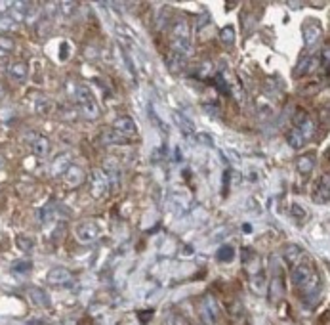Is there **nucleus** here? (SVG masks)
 <instances>
[{"instance_id": "1", "label": "nucleus", "mask_w": 330, "mask_h": 325, "mask_svg": "<svg viewBox=\"0 0 330 325\" xmlns=\"http://www.w3.org/2000/svg\"><path fill=\"white\" fill-rule=\"evenodd\" d=\"M170 38H172V52H178L181 56L191 54V34H189V25L183 17H178L172 23L170 29Z\"/></svg>"}, {"instance_id": "2", "label": "nucleus", "mask_w": 330, "mask_h": 325, "mask_svg": "<svg viewBox=\"0 0 330 325\" xmlns=\"http://www.w3.org/2000/svg\"><path fill=\"white\" fill-rule=\"evenodd\" d=\"M75 98H77L79 107H80V111L86 119H97L99 117V105H97L92 90L86 84H79L75 88Z\"/></svg>"}, {"instance_id": "3", "label": "nucleus", "mask_w": 330, "mask_h": 325, "mask_svg": "<svg viewBox=\"0 0 330 325\" xmlns=\"http://www.w3.org/2000/svg\"><path fill=\"white\" fill-rule=\"evenodd\" d=\"M25 140H27V144H29L31 151H32L36 157L44 159V157L48 155V151H50V140H48L46 136H42V134H38V132H27V134H25Z\"/></svg>"}, {"instance_id": "4", "label": "nucleus", "mask_w": 330, "mask_h": 325, "mask_svg": "<svg viewBox=\"0 0 330 325\" xmlns=\"http://www.w3.org/2000/svg\"><path fill=\"white\" fill-rule=\"evenodd\" d=\"M313 274V266L309 260H300L298 264L292 266V272H290V277H292V283L294 285H303Z\"/></svg>"}, {"instance_id": "5", "label": "nucleus", "mask_w": 330, "mask_h": 325, "mask_svg": "<svg viewBox=\"0 0 330 325\" xmlns=\"http://www.w3.org/2000/svg\"><path fill=\"white\" fill-rule=\"evenodd\" d=\"M313 203H317V205H327L330 201V176L329 174H323L321 176V180L317 182V186H315V190H313Z\"/></svg>"}, {"instance_id": "6", "label": "nucleus", "mask_w": 330, "mask_h": 325, "mask_svg": "<svg viewBox=\"0 0 330 325\" xmlns=\"http://www.w3.org/2000/svg\"><path fill=\"white\" fill-rule=\"evenodd\" d=\"M99 237V226L97 222L94 220H88V222H82L80 226L77 228V239L80 243H92Z\"/></svg>"}, {"instance_id": "7", "label": "nucleus", "mask_w": 330, "mask_h": 325, "mask_svg": "<svg viewBox=\"0 0 330 325\" xmlns=\"http://www.w3.org/2000/svg\"><path fill=\"white\" fill-rule=\"evenodd\" d=\"M109 188V176L101 170H94L90 180V192L94 197H101Z\"/></svg>"}, {"instance_id": "8", "label": "nucleus", "mask_w": 330, "mask_h": 325, "mask_svg": "<svg viewBox=\"0 0 330 325\" xmlns=\"http://www.w3.org/2000/svg\"><path fill=\"white\" fill-rule=\"evenodd\" d=\"M46 279H48V283H52V285H67V283H71L73 274H71L67 268L56 266V268H52V270L48 272Z\"/></svg>"}, {"instance_id": "9", "label": "nucleus", "mask_w": 330, "mask_h": 325, "mask_svg": "<svg viewBox=\"0 0 330 325\" xmlns=\"http://www.w3.org/2000/svg\"><path fill=\"white\" fill-rule=\"evenodd\" d=\"M63 182H65L69 188H77V186H80V184L84 182V170H82L80 166L71 164V166L63 172Z\"/></svg>"}, {"instance_id": "10", "label": "nucleus", "mask_w": 330, "mask_h": 325, "mask_svg": "<svg viewBox=\"0 0 330 325\" xmlns=\"http://www.w3.org/2000/svg\"><path fill=\"white\" fill-rule=\"evenodd\" d=\"M321 34H323V29H321V25H317V23H313V21H309V23H305L303 25V42H305V46H315L319 40H321Z\"/></svg>"}, {"instance_id": "11", "label": "nucleus", "mask_w": 330, "mask_h": 325, "mask_svg": "<svg viewBox=\"0 0 330 325\" xmlns=\"http://www.w3.org/2000/svg\"><path fill=\"white\" fill-rule=\"evenodd\" d=\"M117 132H120L122 136H126V138H130V136H136L138 134V127H136V123H134V119L132 117H119L117 121H115V125H113Z\"/></svg>"}, {"instance_id": "12", "label": "nucleus", "mask_w": 330, "mask_h": 325, "mask_svg": "<svg viewBox=\"0 0 330 325\" xmlns=\"http://www.w3.org/2000/svg\"><path fill=\"white\" fill-rule=\"evenodd\" d=\"M6 71H8V77L12 81H16V82H23L27 79V75H29V67H27L25 62H12Z\"/></svg>"}, {"instance_id": "13", "label": "nucleus", "mask_w": 330, "mask_h": 325, "mask_svg": "<svg viewBox=\"0 0 330 325\" xmlns=\"http://www.w3.org/2000/svg\"><path fill=\"white\" fill-rule=\"evenodd\" d=\"M203 316L214 324L216 322V318H218V306H216V300L212 298L210 294H206L204 298H203Z\"/></svg>"}, {"instance_id": "14", "label": "nucleus", "mask_w": 330, "mask_h": 325, "mask_svg": "<svg viewBox=\"0 0 330 325\" xmlns=\"http://www.w3.org/2000/svg\"><path fill=\"white\" fill-rule=\"evenodd\" d=\"M315 162H317V159H315V153H305V155H301L300 159H298V162H296V168H298V172L300 174H303V176H307L313 168H315Z\"/></svg>"}, {"instance_id": "15", "label": "nucleus", "mask_w": 330, "mask_h": 325, "mask_svg": "<svg viewBox=\"0 0 330 325\" xmlns=\"http://www.w3.org/2000/svg\"><path fill=\"white\" fill-rule=\"evenodd\" d=\"M185 64H187V58L178 54V52H170L168 58H166V67H168L172 73H180L181 69L185 67Z\"/></svg>"}, {"instance_id": "16", "label": "nucleus", "mask_w": 330, "mask_h": 325, "mask_svg": "<svg viewBox=\"0 0 330 325\" xmlns=\"http://www.w3.org/2000/svg\"><path fill=\"white\" fill-rule=\"evenodd\" d=\"M101 142H103L105 146H124V144H128V138L122 136L117 130H109V132H105V134L101 136Z\"/></svg>"}, {"instance_id": "17", "label": "nucleus", "mask_w": 330, "mask_h": 325, "mask_svg": "<svg viewBox=\"0 0 330 325\" xmlns=\"http://www.w3.org/2000/svg\"><path fill=\"white\" fill-rule=\"evenodd\" d=\"M303 257V251H301L298 245H288L286 249H284V260H286V264L288 266H294V264H298Z\"/></svg>"}, {"instance_id": "18", "label": "nucleus", "mask_w": 330, "mask_h": 325, "mask_svg": "<svg viewBox=\"0 0 330 325\" xmlns=\"http://www.w3.org/2000/svg\"><path fill=\"white\" fill-rule=\"evenodd\" d=\"M172 115H174V121H176V125L180 127V130L183 132V134H185V136H189V134H193V132H195L193 123H191V121H189L185 115H181L180 111H174Z\"/></svg>"}, {"instance_id": "19", "label": "nucleus", "mask_w": 330, "mask_h": 325, "mask_svg": "<svg viewBox=\"0 0 330 325\" xmlns=\"http://www.w3.org/2000/svg\"><path fill=\"white\" fill-rule=\"evenodd\" d=\"M319 58H307L305 62H301L300 67L296 69V77H303V75H309V73H313L317 67H319Z\"/></svg>"}, {"instance_id": "20", "label": "nucleus", "mask_w": 330, "mask_h": 325, "mask_svg": "<svg viewBox=\"0 0 330 325\" xmlns=\"http://www.w3.org/2000/svg\"><path fill=\"white\" fill-rule=\"evenodd\" d=\"M69 161H71V157H69V153H63V155H58L56 157V161L52 162V172L54 174H60V172H65L71 164H69Z\"/></svg>"}, {"instance_id": "21", "label": "nucleus", "mask_w": 330, "mask_h": 325, "mask_svg": "<svg viewBox=\"0 0 330 325\" xmlns=\"http://www.w3.org/2000/svg\"><path fill=\"white\" fill-rule=\"evenodd\" d=\"M288 146H290L292 149H301V147L305 146V140H303V136H301L300 130L296 129V127L288 132Z\"/></svg>"}, {"instance_id": "22", "label": "nucleus", "mask_w": 330, "mask_h": 325, "mask_svg": "<svg viewBox=\"0 0 330 325\" xmlns=\"http://www.w3.org/2000/svg\"><path fill=\"white\" fill-rule=\"evenodd\" d=\"M220 40H221L225 46H233V44H235V27H233V25H225V27L220 31Z\"/></svg>"}, {"instance_id": "23", "label": "nucleus", "mask_w": 330, "mask_h": 325, "mask_svg": "<svg viewBox=\"0 0 330 325\" xmlns=\"http://www.w3.org/2000/svg\"><path fill=\"white\" fill-rule=\"evenodd\" d=\"M216 259L220 260V262H231V260L235 259V249L231 247V245H223V247H220L218 249V253H216Z\"/></svg>"}, {"instance_id": "24", "label": "nucleus", "mask_w": 330, "mask_h": 325, "mask_svg": "<svg viewBox=\"0 0 330 325\" xmlns=\"http://www.w3.org/2000/svg\"><path fill=\"white\" fill-rule=\"evenodd\" d=\"M16 21H14V17H10V16H0V36H8V32H12L16 29Z\"/></svg>"}, {"instance_id": "25", "label": "nucleus", "mask_w": 330, "mask_h": 325, "mask_svg": "<svg viewBox=\"0 0 330 325\" xmlns=\"http://www.w3.org/2000/svg\"><path fill=\"white\" fill-rule=\"evenodd\" d=\"M296 129L300 130V134L303 136V140L307 142V140L313 136V132H315V125H313V121H311V119H305V121H301Z\"/></svg>"}, {"instance_id": "26", "label": "nucleus", "mask_w": 330, "mask_h": 325, "mask_svg": "<svg viewBox=\"0 0 330 325\" xmlns=\"http://www.w3.org/2000/svg\"><path fill=\"white\" fill-rule=\"evenodd\" d=\"M16 245H17V249H21L23 253H29V251H32V247H34L32 239L27 237V235H17V237H16Z\"/></svg>"}, {"instance_id": "27", "label": "nucleus", "mask_w": 330, "mask_h": 325, "mask_svg": "<svg viewBox=\"0 0 330 325\" xmlns=\"http://www.w3.org/2000/svg\"><path fill=\"white\" fill-rule=\"evenodd\" d=\"M290 214H292V218H296V220H307V211L301 207L300 203H292L290 205Z\"/></svg>"}, {"instance_id": "28", "label": "nucleus", "mask_w": 330, "mask_h": 325, "mask_svg": "<svg viewBox=\"0 0 330 325\" xmlns=\"http://www.w3.org/2000/svg\"><path fill=\"white\" fill-rule=\"evenodd\" d=\"M16 48V42L10 36H0V54H10Z\"/></svg>"}, {"instance_id": "29", "label": "nucleus", "mask_w": 330, "mask_h": 325, "mask_svg": "<svg viewBox=\"0 0 330 325\" xmlns=\"http://www.w3.org/2000/svg\"><path fill=\"white\" fill-rule=\"evenodd\" d=\"M79 10V4L77 2H61L60 4V12L63 16H71L73 12Z\"/></svg>"}, {"instance_id": "30", "label": "nucleus", "mask_w": 330, "mask_h": 325, "mask_svg": "<svg viewBox=\"0 0 330 325\" xmlns=\"http://www.w3.org/2000/svg\"><path fill=\"white\" fill-rule=\"evenodd\" d=\"M50 109H52V101L50 99H46V98H40L38 101H36V111L38 113H50Z\"/></svg>"}, {"instance_id": "31", "label": "nucleus", "mask_w": 330, "mask_h": 325, "mask_svg": "<svg viewBox=\"0 0 330 325\" xmlns=\"http://www.w3.org/2000/svg\"><path fill=\"white\" fill-rule=\"evenodd\" d=\"M264 287H266V276L260 272V274H258V276L252 279V289L258 292V291H262Z\"/></svg>"}, {"instance_id": "32", "label": "nucleus", "mask_w": 330, "mask_h": 325, "mask_svg": "<svg viewBox=\"0 0 330 325\" xmlns=\"http://www.w3.org/2000/svg\"><path fill=\"white\" fill-rule=\"evenodd\" d=\"M166 325H187V322L181 316H170L166 318Z\"/></svg>"}, {"instance_id": "33", "label": "nucleus", "mask_w": 330, "mask_h": 325, "mask_svg": "<svg viewBox=\"0 0 330 325\" xmlns=\"http://www.w3.org/2000/svg\"><path fill=\"white\" fill-rule=\"evenodd\" d=\"M31 262H27V260H21V262H16L14 264V270H17V272H27V270H31Z\"/></svg>"}, {"instance_id": "34", "label": "nucleus", "mask_w": 330, "mask_h": 325, "mask_svg": "<svg viewBox=\"0 0 330 325\" xmlns=\"http://www.w3.org/2000/svg\"><path fill=\"white\" fill-rule=\"evenodd\" d=\"M210 69H212L210 62H204V64L201 65V73H199V77H206V75L210 73Z\"/></svg>"}, {"instance_id": "35", "label": "nucleus", "mask_w": 330, "mask_h": 325, "mask_svg": "<svg viewBox=\"0 0 330 325\" xmlns=\"http://www.w3.org/2000/svg\"><path fill=\"white\" fill-rule=\"evenodd\" d=\"M61 48H63V52H60V58L61 60H67L69 58V42H63Z\"/></svg>"}, {"instance_id": "36", "label": "nucleus", "mask_w": 330, "mask_h": 325, "mask_svg": "<svg viewBox=\"0 0 330 325\" xmlns=\"http://www.w3.org/2000/svg\"><path fill=\"white\" fill-rule=\"evenodd\" d=\"M138 316L141 318V324H143V325H147V322H149V318H151V316H153V310H149L147 314H138Z\"/></svg>"}, {"instance_id": "37", "label": "nucleus", "mask_w": 330, "mask_h": 325, "mask_svg": "<svg viewBox=\"0 0 330 325\" xmlns=\"http://www.w3.org/2000/svg\"><path fill=\"white\" fill-rule=\"evenodd\" d=\"M14 2H0V12H6V10H12Z\"/></svg>"}, {"instance_id": "38", "label": "nucleus", "mask_w": 330, "mask_h": 325, "mask_svg": "<svg viewBox=\"0 0 330 325\" xmlns=\"http://www.w3.org/2000/svg\"><path fill=\"white\" fill-rule=\"evenodd\" d=\"M204 109H206L210 115H218V107H214V105H204Z\"/></svg>"}, {"instance_id": "39", "label": "nucleus", "mask_w": 330, "mask_h": 325, "mask_svg": "<svg viewBox=\"0 0 330 325\" xmlns=\"http://www.w3.org/2000/svg\"><path fill=\"white\" fill-rule=\"evenodd\" d=\"M4 96V88H2V84H0V98Z\"/></svg>"}]
</instances>
